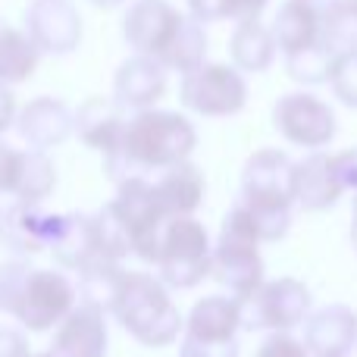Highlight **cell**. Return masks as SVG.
<instances>
[{
	"mask_svg": "<svg viewBox=\"0 0 357 357\" xmlns=\"http://www.w3.org/2000/svg\"><path fill=\"white\" fill-rule=\"evenodd\" d=\"M197 148V129L185 113L176 110H135L126 119L116 148L104 154V169L113 182L132 176H151L188 160Z\"/></svg>",
	"mask_w": 357,
	"mask_h": 357,
	"instance_id": "1",
	"label": "cell"
},
{
	"mask_svg": "<svg viewBox=\"0 0 357 357\" xmlns=\"http://www.w3.org/2000/svg\"><path fill=\"white\" fill-rule=\"evenodd\" d=\"M110 314L144 348L173 345L185 329L182 314L169 298V285L151 273H123V285Z\"/></svg>",
	"mask_w": 357,
	"mask_h": 357,
	"instance_id": "2",
	"label": "cell"
},
{
	"mask_svg": "<svg viewBox=\"0 0 357 357\" xmlns=\"http://www.w3.org/2000/svg\"><path fill=\"white\" fill-rule=\"evenodd\" d=\"M210 235L195 216H169L157 245V273L169 289H195L210 276Z\"/></svg>",
	"mask_w": 357,
	"mask_h": 357,
	"instance_id": "3",
	"label": "cell"
},
{
	"mask_svg": "<svg viewBox=\"0 0 357 357\" xmlns=\"http://www.w3.org/2000/svg\"><path fill=\"white\" fill-rule=\"evenodd\" d=\"M241 329L248 333H291L304 326L307 314L314 310L307 285L298 279H264L254 291L238 298Z\"/></svg>",
	"mask_w": 357,
	"mask_h": 357,
	"instance_id": "4",
	"label": "cell"
},
{
	"mask_svg": "<svg viewBox=\"0 0 357 357\" xmlns=\"http://www.w3.org/2000/svg\"><path fill=\"white\" fill-rule=\"evenodd\" d=\"M75 304H79V291H75V282L66 273L29 266L6 314L16 317L19 326L29 329V333H47Z\"/></svg>",
	"mask_w": 357,
	"mask_h": 357,
	"instance_id": "5",
	"label": "cell"
},
{
	"mask_svg": "<svg viewBox=\"0 0 357 357\" xmlns=\"http://www.w3.org/2000/svg\"><path fill=\"white\" fill-rule=\"evenodd\" d=\"M110 210L116 213L119 226H123L126 238H129L132 257L154 264L157 245H160L163 226H167L169 216L157 204L151 176H132L116 182V197L110 201Z\"/></svg>",
	"mask_w": 357,
	"mask_h": 357,
	"instance_id": "6",
	"label": "cell"
},
{
	"mask_svg": "<svg viewBox=\"0 0 357 357\" xmlns=\"http://www.w3.org/2000/svg\"><path fill=\"white\" fill-rule=\"evenodd\" d=\"M178 100L185 110L207 119H226L245 110L248 104V82L245 73L232 63H207L182 73Z\"/></svg>",
	"mask_w": 357,
	"mask_h": 357,
	"instance_id": "7",
	"label": "cell"
},
{
	"mask_svg": "<svg viewBox=\"0 0 357 357\" xmlns=\"http://www.w3.org/2000/svg\"><path fill=\"white\" fill-rule=\"evenodd\" d=\"M241 204L254 210L295 207V160L279 148H260L241 169Z\"/></svg>",
	"mask_w": 357,
	"mask_h": 357,
	"instance_id": "8",
	"label": "cell"
},
{
	"mask_svg": "<svg viewBox=\"0 0 357 357\" xmlns=\"http://www.w3.org/2000/svg\"><path fill=\"white\" fill-rule=\"evenodd\" d=\"M273 126L295 148L323 151L335 138L339 119L323 98L310 91H289L273 107Z\"/></svg>",
	"mask_w": 357,
	"mask_h": 357,
	"instance_id": "9",
	"label": "cell"
},
{
	"mask_svg": "<svg viewBox=\"0 0 357 357\" xmlns=\"http://www.w3.org/2000/svg\"><path fill=\"white\" fill-rule=\"evenodd\" d=\"M182 19L185 13H178L169 0H135L123 16V38L135 54L163 63L169 44L182 29Z\"/></svg>",
	"mask_w": 357,
	"mask_h": 357,
	"instance_id": "10",
	"label": "cell"
},
{
	"mask_svg": "<svg viewBox=\"0 0 357 357\" xmlns=\"http://www.w3.org/2000/svg\"><path fill=\"white\" fill-rule=\"evenodd\" d=\"M25 35L47 56H66L82 44V16L73 0H31L25 6Z\"/></svg>",
	"mask_w": 357,
	"mask_h": 357,
	"instance_id": "11",
	"label": "cell"
},
{
	"mask_svg": "<svg viewBox=\"0 0 357 357\" xmlns=\"http://www.w3.org/2000/svg\"><path fill=\"white\" fill-rule=\"evenodd\" d=\"M210 276L229 291L241 298L264 282V254L251 238H241L232 232H220L210 254Z\"/></svg>",
	"mask_w": 357,
	"mask_h": 357,
	"instance_id": "12",
	"label": "cell"
},
{
	"mask_svg": "<svg viewBox=\"0 0 357 357\" xmlns=\"http://www.w3.org/2000/svg\"><path fill=\"white\" fill-rule=\"evenodd\" d=\"M60 213H44L38 204L13 201L0 210V245L13 257H35L41 251H50Z\"/></svg>",
	"mask_w": 357,
	"mask_h": 357,
	"instance_id": "13",
	"label": "cell"
},
{
	"mask_svg": "<svg viewBox=\"0 0 357 357\" xmlns=\"http://www.w3.org/2000/svg\"><path fill=\"white\" fill-rule=\"evenodd\" d=\"M104 317L107 314L88 307V304H75L54 326V339H50L47 351L54 357H107L110 335H107Z\"/></svg>",
	"mask_w": 357,
	"mask_h": 357,
	"instance_id": "14",
	"label": "cell"
},
{
	"mask_svg": "<svg viewBox=\"0 0 357 357\" xmlns=\"http://www.w3.org/2000/svg\"><path fill=\"white\" fill-rule=\"evenodd\" d=\"M163 94H167V66L154 56H129L113 75V100L129 113L157 107Z\"/></svg>",
	"mask_w": 357,
	"mask_h": 357,
	"instance_id": "15",
	"label": "cell"
},
{
	"mask_svg": "<svg viewBox=\"0 0 357 357\" xmlns=\"http://www.w3.org/2000/svg\"><path fill=\"white\" fill-rule=\"evenodd\" d=\"M304 345L314 357H342L357 345V314L348 304H326L304 320Z\"/></svg>",
	"mask_w": 357,
	"mask_h": 357,
	"instance_id": "16",
	"label": "cell"
},
{
	"mask_svg": "<svg viewBox=\"0 0 357 357\" xmlns=\"http://www.w3.org/2000/svg\"><path fill=\"white\" fill-rule=\"evenodd\" d=\"M50 254L63 270H85L94 260H110L100 248V232H98V220L85 213H60L56 222L54 241H50ZM119 264V260H116Z\"/></svg>",
	"mask_w": 357,
	"mask_h": 357,
	"instance_id": "17",
	"label": "cell"
},
{
	"mask_svg": "<svg viewBox=\"0 0 357 357\" xmlns=\"http://www.w3.org/2000/svg\"><path fill=\"white\" fill-rule=\"evenodd\" d=\"M16 129L35 151L60 148L73 135V110L56 98H35L16 113Z\"/></svg>",
	"mask_w": 357,
	"mask_h": 357,
	"instance_id": "18",
	"label": "cell"
},
{
	"mask_svg": "<svg viewBox=\"0 0 357 357\" xmlns=\"http://www.w3.org/2000/svg\"><path fill=\"white\" fill-rule=\"evenodd\" d=\"M345 195L339 176L333 167V154L323 151H310V157H304L301 163H295V204L310 213H320L339 204V197Z\"/></svg>",
	"mask_w": 357,
	"mask_h": 357,
	"instance_id": "19",
	"label": "cell"
},
{
	"mask_svg": "<svg viewBox=\"0 0 357 357\" xmlns=\"http://www.w3.org/2000/svg\"><path fill=\"white\" fill-rule=\"evenodd\" d=\"M154 195L167 216H195L207 195V178L188 157L160 169V176L154 178Z\"/></svg>",
	"mask_w": 357,
	"mask_h": 357,
	"instance_id": "20",
	"label": "cell"
},
{
	"mask_svg": "<svg viewBox=\"0 0 357 357\" xmlns=\"http://www.w3.org/2000/svg\"><path fill=\"white\" fill-rule=\"evenodd\" d=\"M126 110L113 98H88L85 104H79V110L73 113V135H79L82 144H88L91 151H107L116 148L119 135L126 129Z\"/></svg>",
	"mask_w": 357,
	"mask_h": 357,
	"instance_id": "21",
	"label": "cell"
},
{
	"mask_svg": "<svg viewBox=\"0 0 357 357\" xmlns=\"http://www.w3.org/2000/svg\"><path fill=\"white\" fill-rule=\"evenodd\" d=\"M241 329V307L235 295H207L195 301L185 320V335L201 342H229Z\"/></svg>",
	"mask_w": 357,
	"mask_h": 357,
	"instance_id": "22",
	"label": "cell"
},
{
	"mask_svg": "<svg viewBox=\"0 0 357 357\" xmlns=\"http://www.w3.org/2000/svg\"><path fill=\"white\" fill-rule=\"evenodd\" d=\"M320 22H323V10L314 6L310 0H285L276 10L273 25H270L282 56L320 41Z\"/></svg>",
	"mask_w": 357,
	"mask_h": 357,
	"instance_id": "23",
	"label": "cell"
},
{
	"mask_svg": "<svg viewBox=\"0 0 357 357\" xmlns=\"http://www.w3.org/2000/svg\"><path fill=\"white\" fill-rule=\"evenodd\" d=\"M279 47L276 38H273L270 25L257 19H241L235 25L232 38H229V56H232V66H238L241 73H266L276 60Z\"/></svg>",
	"mask_w": 357,
	"mask_h": 357,
	"instance_id": "24",
	"label": "cell"
},
{
	"mask_svg": "<svg viewBox=\"0 0 357 357\" xmlns=\"http://www.w3.org/2000/svg\"><path fill=\"white\" fill-rule=\"evenodd\" d=\"M41 50L35 47L25 29L0 25V85H22L35 75Z\"/></svg>",
	"mask_w": 357,
	"mask_h": 357,
	"instance_id": "25",
	"label": "cell"
},
{
	"mask_svg": "<svg viewBox=\"0 0 357 357\" xmlns=\"http://www.w3.org/2000/svg\"><path fill=\"white\" fill-rule=\"evenodd\" d=\"M123 266L116 260H94L91 266L79 270V304L100 310V314H110L113 304H116L119 285H123Z\"/></svg>",
	"mask_w": 357,
	"mask_h": 357,
	"instance_id": "26",
	"label": "cell"
},
{
	"mask_svg": "<svg viewBox=\"0 0 357 357\" xmlns=\"http://www.w3.org/2000/svg\"><path fill=\"white\" fill-rule=\"evenodd\" d=\"M54 188H56V169H54V163L47 160V154L35 151V148L22 151V154H19L16 182H13L10 195L25 204H41L54 195Z\"/></svg>",
	"mask_w": 357,
	"mask_h": 357,
	"instance_id": "27",
	"label": "cell"
},
{
	"mask_svg": "<svg viewBox=\"0 0 357 357\" xmlns=\"http://www.w3.org/2000/svg\"><path fill=\"white\" fill-rule=\"evenodd\" d=\"M320 41L335 56L357 50V0H333L323 10Z\"/></svg>",
	"mask_w": 357,
	"mask_h": 357,
	"instance_id": "28",
	"label": "cell"
},
{
	"mask_svg": "<svg viewBox=\"0 0 357 357\" xmlns=\"http://www.w3.org/2000/svg\"><path fill=\"white\" fill-rule=\"evenodd\" d=\"M207 60V31H204V22H197L195 16L182 19V29L169 44L167 56H163V66L176 69V73H191L195 66Z\"/></svg>",
	"mask_w": 357,
	"mask_h": 357,
	"instance_id": "29",
	"label": "cell"
},
{
	"mask_svg": "<svg viewBox=\"0 0 357 357\" xmlns=\"http://www.w3.org/2000/svg\"><path fill=\"white\" fill-rule=\"evenodd\" d=\"M333 63H335V54L323 41H317V44H310V47L295 50V54L285 56V73H289V79L298 82V85L314 88V85H326L329 82Z\"/></svg>",
	"mask_w": 357,
	"mask_h": 357,
	"instance_id": "30",
	"label": "cell"
},
{
	"mask_svg": "<svg viewBox=\"0 0 357 357\" xmlns=\"http://www.w3.org/2000/svg\"><path fill=\"white\" fill-rule=\"evenodd\" d=\"M188 3V16L197 22H222V19H257L266 10L270 0H185Z\"/></svg>",
	"mask_w": 357,
	"mask_h": 357,
	"instance_id": "31",
	"label": "cell"
},
{
	"mask_svg": "<svg viewBox=\"0 0 357 357\" xmlns=\"http://www.w3.org/2000/svg\"><path fill=\"white\" fill-rule=\"evenodd\" d=\"M329 88L348 110H357V50L335 56L333 73H329Z\"/></svg>",
	"mask_w": 357,
	"mask_h": 357,
	"instance_id": "32",
	"label": "cell"
},
{
	"mask_svg": "<svg viewBox=\"0 0 357 357\" xmlns=\"http://www.w3.org/2000/svg\"><path fill=\"white\" fill-rule=\"evenodd\" d=\"M254 357H314L310 348L304 345V339L291 333H266V339L260 342Z\"/></svg>",
	"mask_w": 357,
	"mask_h": 357,
	"instance_id": "33",
	"label": "cell"
},
{
	"mask_svg": "<svg viewBox=\"0 0 357 357\" xmlns=\"http://www.w3.org/2000/svg\"><path fill=\"white\" fill-rule=\"evenodd\" d=\"M178 357H238V342H201L185 335L182 348H178Z\"/></svg>",
	"mask_w": 357,
	"mask_h": 357,
	"instance_id": "34",
	"label": "cell"
},
{
	"mask_svg": "<svg viewBox=\"0 0 357 357\" xmlns=\"http://www.w3.org/2000/svg\"><path fill=\"white\" fill-rule=\"evenodd\" d=\"M333 167H335V176H339L342 188L357 191V144L354 148L339 151V154H333Z\"/></svg>",
	"mask_w": 357,
	"mask_h": 357,
	"instance_id": "35",
	"label": "cell"
},
{
	"mask_svg": "<svg viewBox=\"0 0 357 357\" xmlns=\"http://www.w3.org/2000/svg\"><path fill=\"white\" fill-rule=\"evenodd\" d=\"M19 154H22V151H16L6 142H0V195H3V191H13L16 169H19Z\"/></svg>",
	"mask_w": 357,
	"mask_h": 357,
	"instance_id": "36",
	"label": "cell"
},
{
	"mask_svg": "<svg viewBox=\"0 0 357 357\" xmlns=\"http://www.w3.org/2000/svg\"><path fill=\"white\" fill-rule=\"evenodd\" d=\"M29 348V339H25L19 329L13 326H0V357H25Z\"/></svg>",
	"mask_w": 357,
	"mask_h": 357,
	"instance_id": "37",
	"label": "cell"
},
{
	"mask_svg": "<svg viewBox=\"0 0 357 357\" xmlns=\"http://www.w3.org/2000/svg\"><path fill=\"white\" fill-rule=\"evenodd\" d=\"M16 123V98H13L10 85H0V135Z\"/></svg>",
	"mask_w": 357,
	"mask_h": 357,
	"instance_id": "38",
	"label": "cell"
},
{
	"mask_svg": "<svg viewBox=\"0 0 357 357\" xmlns=\"http://www.w3.org/2000/svg\"><path fill=\"white\" fill-rule=\"evenodd\" d=\"M94 6H100V10H113V6H123L126 0H91Z\"/></svg>",
	"mask_w": 357,
	"mask_h": 357,
	"instance_id": "39",
	"label": "cell"
},
{
	"mask_svg": "<svg viewBox=\"0 0 357 357\" xmlns=\"http://www.w3.org/2000/svg\"><path fill=\"white\" fill-rule=\"evenodd\" d=\"M351 245L357 251V191H354V220H351Z\"/></svg>",
	"mask_w": 357,
	"mask_h": 357,
	"instance_id": "40",
	"label": "cell"
},
{
	"mask_svg": "<svg viewBox=\"0 0 357 357\" xmlns=\"http://www.w3.org/2000/svg\"><path fill=\"white\" fill-rule=\"evenodd\" d=\"M310 3H314V6H320V10H326V6L333 3V0H310Z\"/></svg>",
	"mask_w": 357,
	"mask_h": 357,
	"instance_id": "41",
	"label": "cell"
},
{
	"mask_svg": "<svg viewBox=\"0 0 357 357\" xmlns=\"http://www.w3.org/2000/svg\"><path fill=\"white\" fill-rule=\"evenodd\" d=\"M25 357H54V354H50V351H41V354H35V351H29V354H25Z\"/></svg>",
	"mask_w": 357,
	"mask_h": 357,
	"instance_id": "42",
	"label": "cell"
},
{
	"mask_svg": "<svg viewBox=\"0 0 357 357\" xmlns=\"http://www.w3.org/2000/svg\"><path fill=\"white\" fill-rule=\"evenodd\" d=\"M342 357H348V354H342Z\"/></svg>",
	"mask_w": 357,
	"mask_h": 357,
	"instance_id": "43",
	"label": "cell"
}]
</instances>
